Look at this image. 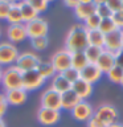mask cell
<instances>
[{
	"label": "cell",
	"mask_w": 123,
	"mask_h": 127,
	"mask_svg": "<svg viewBox=\"0 0 123 127\" xmlns=\"http://www.w3.org/2000/svg\"><path fill=\"white\" fill-rule=\"evenodd\" d=\"M89 45L87 42V29L83 24H74L69 29L65 40V49L70 53L78 50H85V48Z\"/></svg>",
	"instance_id": "obj_1"
},
{
	"label": "cell",
	"mask_w": 123,
	"mask_h": 127,
	"mask_svg": "<svg viewBox=\"0 0 123 127\" xmlns=\"http://www.w3.org/2000/svg\"><path fill=\"white\" fill-rule=\"evenodd\" d=\"M1 85L4 86L5 91L23 87V71L17 69L15 65L8 66L5 70H3Z\"/></svg>",
	"instance_id": "obj_2"
},
{
	"label": "cell",
	"mask_w": 123,
	"mask_h": 127,
	"mask_svg": "<svg viewBox=\"0 0 123 127\" xmlns=\"http://www.w3.org/2000/svg\"><path fill=\"white\" fill-rule=\"evenodd\" d=\"M122 38H123V29H115L109 34H105V45L103 49L117 57L119 52L122 50Z\"/></svg>",
	"instance_id": "obj_3"
},
{
	"label": "cell",
	"mask_w": 123,
	"mask_h": 127,
	"mask_svg": "<svg viewBox=\"0 0 123 127\" xmlns=\"http://www.w3.org/2000/svg\"><path fill=\"white\" fill-rule=\"evenodd\" d=\"M40 62H41V60L37 54L32 53V52H24V53L17 56L15 61V66L21 70L23 73H25L29 70H36Z\"/></svg>",
	"instance_id": "obj_4"
},
{
	"label": "cell",
	"mask_w": 123,
	"mask_h": 127,
	"mask_svg": "<svg viewBox=\"0 0 123 127\" xmlns=\"http://www.w3.org/2000/svg\"><path fill=\"white\" fill-rule=\"evenodd\" d=\"M48 29H49V25H48L46 20H44L41 17H37L32 20V21L25 23L27 36L31 40L36 37H45L48 34Z\"/></svg>",
	"instance_id": "obj_5"
},
{
	"label": "cell",
	"mask_w": 123,
	"mask_h": 127,
	"mask_svg": "<svg viewBox=\"0 0 123 127\" xmlns=\"http://www.w3.org/2000/svg\"><path fill=\"white\" fill-rule=\"evenodd\" d=\"M94 115L107 127V126H111V125H114V123H117L118 110L115 109L114 106L105 103V105L98 106L97 109L94 110Z\"/></svg>",
	"instance_id": "obj_6"
},
{
	"label": "cell",
	"mask_w": 123,
	"mask_h": 127,
	"mask_svg": "<svg viewBox=\"0 0 123 127\" xmlns=\"http://www.w3.org/2000/svg\"><path fill=\"white\" fill-rule=\"evenodd\" d=\"M50 62L53 64L57 73H63L69 67H71V53L66 49L58 50L52 56Z\"/></svg>",
	"instance_id": "obj_7"
},
{
	"label": "cell",
	"mask_w": 123,
	"mask_h": 127,
	"mask_svg": "<svg viewBox=\"0 0 123 127\" xmlns=\"http://www.w3.org/2000/svg\"><path fill=\"white\" fill-rule=\"evenodd\" d=\"M45 82L40 73L37 70H29V71H25L23 73V89L27 91H33V90H37L38 87H41Z\"/></svg>",
	"instance_id": "obj_8"
},
{
	"label": "cell",
	"mask_w": 123,
	"mask_h": 127,
	"mask_svg": "<svg viewBox=\"0 0 123 127\" xmlns=\"http://www.w3.org/2000/svg\"><path fill=\"white\" fill-rule=\"evenodd\" d=\"M41 107L60 111L62 109L61 107V94L57 93L56 90H53L52 87L46 89L41 95Z\"/></svg>",
	"instance_id": "obj_9"
},
{
	"label": "cell",
	"mask_w": 123,
	"mask_h": 127,
	"mask_svg": "<svg viewBox=\"0 0 123 127\" xmlns=\"http://www.w3.org/2000/svg\"><path fill=\"white\" fill-rule=\"evenodd\" d=\"M19 50L12 42H0V65H11L16 61Z\"/></svg>",
	"instance_id": "obj_10"
},
{
	"label": "cell",
	"mask_w": 123,
	"mask_h": 127,
	"mask_svg": "<svg viewBox=\"0 0 123 127\" xmlns=\"http://www.w3.org/2000/svg\"><path fill=\"white\" fill-rule=\"evenodd\" d=\"M71 115H73V118L75 121L87 122L94 115V109L87 101H81L71 110Z\"/></svg>",
	"instance_id": "obj_11"
},
{
	"label": "cell",
	"mask_w": 123,
	"mask_h": 127,
	"mask_svg": "<svg viewBox=\"0 0 123 127\" xmlns=\"http://www.w3.org/2000/svg\"><path fill=\"white\" fill-rule=\"evenodd\" d=\"M60 118H61V113L57 110L40 107L37 111V121L42 126H53L60 121Z\"/></svg>",
	"instance_id": "obj_12"
},
{
	"label": "cell",
	"mask_w": 123,
	"mask_h": 127,
	"mask_svg": "<svg viewBox=\"0 0 123 127\" xmlns=\"http://www.w3.org/2000/svg\"><path fill=\"white\" fill-rule=\"evenodd\" d=\"M102 71L99 70V67L95 65V64H87V65L83 67V69L79 71V75H81V79L89 82V83H97L102 77Z\"/></svg>",
	"instance_id": "obj_13"
},
{
	"label": "cell",
	"mask_w": 123,
	"mask_h": 127,
	"mask_svg": "<svg viewBox=\"0 0 123 127\" xmlns=\"http://www.w3.org/2000/svg\"><path fill=\"white\" fill-rule=\"evenodd\" d=\"M7 36L9 42H21L24 41L28 36H27V31H25V24H9L7 29Z\"/></svg>",
	"instance_id": "obj_14"
},
{
	"label": "cell",
	"mask_w": 123,
	"mask_h": 127,
	"mask_svg": "<svg viewBox=\"0 0 123 127\" xmlns=\"http://www.w3.org/2000/svg\"><path fill=\"white\" fill-rule=\"evenodd\" d=\"M4 98H5V102L8 105L20 106L27 101L28 93L23 87H20V89H12V90H7L4 93Z\"/></svg>",
	"instance_id": "obj_15"
},
{
	"label": "cell",
	"mask_w": 123,
	"mask_h": 127,
	"mask_svg": "<svg viewBox=\"0 0 123 127\" xmlns=\"http://www.w3.org/2000/svg\"><path fill=\"white\" fill-rule=\"evenodd\" d=\"M71 90L78 95L81 101H86V99L93 94V85L79 78L78 81H75L73 85H71Z\"/></svg>",
	"instance_id": "obj_16"
},
{
	"label": "cell",
	"mask_w": 123,
	"mask_h": 127,
	"mask_svg": "<svg viewBox=\"0 0 123 127\" xmlns=\"http://www.w3.org/2000/svg\"><path fill=\"white\" fill-rule=\"evenodd\" d=\"M95 65L99 67V70H101L102 73L107 74L115 65H117V62H115V57L113 54L103 49V53L101 54V57L98 58V61L95 62Z\"/></svg>",
	"instance_id": "obj_17"
},
{
	"label": "cell",
	"mask_w": 123,
	"mask_h": 127,
	"mask_svg": "<svg viewBox=\"0 0 123 127\" xmlns=\"http://www.w3.org/2000/svg\"><path fill=\"white\" fill-rule=\"evenodd\" d=\"M79 102H81L79 97H78V95L75 94L71 89L61 94V107H62L63 110L71 111Z\"/></svg>",
	"instance_id": "obj_18"
},
{
	"label": "cell",
	"mask_w": 123,
	"mask_h": 127,
	"mask_svg": "<svg viewBox=\"0 0 123 127\" xmlns=\"http://www.w3.org/2000/svg\"><path fill=\"white\" fill-rule=\"evenodd\" d=\"M17 4H19V8H20V12H21V17H23L24 24L38 17V12L36 11L27 0H20Z\"/></svg>",
	"instance_id": "obj_19"
},
{
	"label": "cell",
	"mask_w": 123,
	"mask_h": 127,
	"mask_svg": "<svg viewBox=\"0 0 123 127\" xmlns=\"http://www.w3.org/2000/svg\"><path fill=\"white\" fill-rule=\"evenodd\" d=\"M95 13V4L94 3H79L77 7L74 8V15L78 20H85L89 16Z\"/></svg>",
	"instance_id": "obj_20"
},
{
	"label": "cell",
	"mask_w": 123,
	"mask_h": 127,
	"mask_svg": "<svg viewBox=\"0 0 123 127\" xmlns=\"http://www.w3.org/2000/svg\"><path fill=\"white\" fill-rule=\"evenodd\" d=\"M50 87H52L53 90H56L57 93L62 94V93H65V91H67V90L71 89V83L67 81V79L63 77L61 73H56V75L52 78V85H50Z\"/></svg>",
	"instance_id": "obj_21"
},
{
	"label": "cell",
	"mask_w": 123,
	"mask_h": 127,
	"mask_svg": "<svg viewBox=\"0 0 123 127\" xmlns=\"http://www.w3.org/2000/svg\"><path fill=\"white\" fill-rule=\"evenodd\" d=\"M87 42H89V45L103 48V45H105V34L99 29L87 31Z\"/></svg>",
	"instance_id": "obj_22"
},
{
	"label": "cell",
	"mask_w": 123,
	"mask_h": 127,
	"mask_svg": "<svg viewBox=\"0 0 123 127\" xmlns=\"http://www.w3.org/2000/svg\"><path fill=\"white\" fill-rule=\"evenodd\" d=\"M36 70L40 73V75L44 78V79H46V78H53L54 75H56V69H54V66H53V64H52L50 61H41L37 65V67H36Z\"/></svg>",
	"instance_id": "obj_23"
},
{
	"label": "cell",
	"mask_w": 123,
	"mask_h": 127,
	"mask_svg": "<svg viewBox=\"0 0 123 127\" xmlns=\"http://www.w3.org/2000/svg\"><path fill=\"white\" fill-rule=\"evenodd\" d=\"M87 64H89V61H87L83 50H78V52H73L71 53V67L81 71Z\"/></svg>",
	"instance_id": "obj_24"
},
{
	"label": "cell",
	"mask_w": 123,
	"mask_h": 127,
	"mask_svg": "<svg viewBox=\"0 0 123 127\" xmlns=\"http://www.w3.org/2000/svg\"><path fill=\"white\" fill-rule=\"evenodd\" d=\"M83 53H85L89 64H95L98 61V58L101 57V54L103 53V48L94 46V45H87L85 48V50H83Z\"/></svg>",
	"instance_id": "obj_25"
},
{
	"label": "cell",
	"mask_w": 123,
	"mask_h": 127,
	"mask_svg": "<svg viewBox=\"0 0 123 127\" xmlns=\"http://www.w3.org/2000/svg\"><path fill=\"white\" fill-rule=\"evenodd\" d=\"M9 24H21L23 23V17H21V12H20L19 4L17 3H12V7L9 12L7 15V19Z\"/></svg>",
	"instance_id": "obj_26"
},
{
	"label": "cell",
	"mask_w": 123,
	"mask_h": 127,
	"mask_svg": "<svg viewBox=\"0 0 123 127\" xmlns=\"http://www.w3.org/2000/svg\"><path fill=\"white\" fill-rule=\"evenodd\" d=\"M106 75L109 78V81H111L113 83H121L122 78H123V69L119 67L118 65H115Z\"/></svg>",
	"instance_id": "obj_27"
},
{
	"label": "cell",
	"mask_w": 123,
	"mask_h": 127,
	"mask_svg": "<svg viewBox=\"0 0 123 127\" xmlns=\"http://www.w3.org/2000/svg\"><path fill=\"white\" fill-rule=\"evenodd\" d=\"M98 29L101 31L103 34H109L111 32H114L115 29H118V28L115 27V24H114L113 20H111V17H109V19H102L101 20V24H99Z\"/></svg>",
	"instance_id": "obj_28"
},
{
	"label": "cell",
	"mask_w": 123,
	"mask_h": 127,
	"mask_svg": "<svg viewBox=\"0 0 123 127\" xmlns=\"http://www.w3.org/2000/svg\"><path fill=\"white\" fill-rule=\"evenodd\" d=\"M101 17L97 15V13H94V15H91L89 16L85 21H83V25H85V28L87 31H90V29H98L99 28V24H101Z\"/></svg>",
	"instance_id": "obj_29"
},
{
	"label": "cell",
	"mask_w": 123,
	"mask_h": 127,
	"mask_svg": "<svg viewBox=\"0 0 123 127\" xmlns=\"http://www.w3.org/2000/svg\"><path fill=\"white\" fill-rule=\"evenodd\" d=\"M95 13H97L101 19H109V17L113 16V12H111L110 8L106 5V3L95 5Z\"/></svg>",
	"instance_id": "obj_30"
},
{
	"label": "cell",
	"mask_w": 123,
	"mask_h": 127,
	"mask_svg": "<svg viewBox=\"0 0 123 127\" xmlns=\"http://www.w3.org/2000/svg\"><path fill=\"white\" fill-rule=\"evenodd\" d=\"M61 74L71 83V85H73L75 81H78V79L81 78V75H79V71H78L77 69H74V67H69V69L65 70V71H63V73H61Z\"/></svg>",
	"instance_id": "obj_31"
},
{
	"label": "cell",
	"mask_w": 123,
	"mask_h": 127,
	"mask_svg": "<svg viewBox=\"0 0 123 127\" xmlns=\"http://www.w3.org/2000/svg\"><path fill=\"white\" fill-rule=\"evenodd\" d=\"M32 46L36 50H44L46 49L48 46V37H36V38H32Z\"/></svg>",
	"instance_id": "obj_32"
},
{
	"label": "cell",
	"mask_w": 123,
	"mask_h": 127,
	"mask_svg": "<svg viewBox=\"0 0 123 127\" xmlns=\"http://www.w3.org/2000/svg\"><path fill=\"white\" fill-rule=\"evenodd\" d=\"M27 1L33 7L37 12H38V13H40V12L46 11L48 4H49V1H48V0H27Z\"/></svg>",
	"instance_id": "obj_33"
},
{
	"label": "cell",
	"mask_w": 123,
	"mask_h": 127,
	"mask_svg": "<svg viewBox=\"0 0 123 127\" xmlns=\"http://www.w3.org/2000/svg\"><path fill=\"white\" fill-rule=\"evenodd\" d=\"M12 7V3L8 0H0V20H5L7 15Z\"/></svg>",
	"instance_id": "obj_34"
},
{
	"label": "cell",
	"mask_w": 123,
	"mask_h": 127,
	"mask_svg": "<svg viewBox=\"0 0 123 127\" xmlns=\"http://www.w3.org/2000/svg\"><path fill=\"white\" fill-rule=\"evenodd\" d=\"M111 20L114 21L115 27L118 29H123V9L118 11V12H114L113 16H111Z\"/></svg>",
	"instance_id": "obj_35"
},
{
	"label": "cell",
	"mask_w": 123,
	"mask_h": 127,
	"mask_svg": "<svg viewBox=\"0 0 123 127\" xmlns=\"http://www.w3.org/2000/svg\"><path fill=\"white\" fill-rule=\"evenodd\" d=\"M106 5L110 8V11L113 12H118L123 8V0H107Z\"/></svg>",
	"instance_id": "obj_36"
},
{
	"label": "cell",
	"mask_w": 123,
	"mask_h": 127,
	"mask_svg": "<svg viewBox=\"0 0 123 127\" xmlns=\"http://www.w3.org/2000/svg\"><path fill=\"white\" fill-rule=\"evenodd\" d=\"M87 127H106V126L103 125V123L99 121L95 115H93V117L87 121Z\"/></svg>",
	"instance_id": "obj_37"
},
{
	"label": "cell",
	"mask_w": 123,
	"mask_h": 127,
	"mask_svg": "<svg viewBox=\"0 0 123 127\" xmlns=\"http://www.w3.org/2000/svg\"><path fill=\"white\" fill-rule=\"evenodd\" d=\"M8 103L5 101H3V102H0V118L3 119V115L7 113V110H8Z\"/></svg>",
	"instance_id": "obj_38"
},
{
	"label": "cell",
	"mask_w": 123,
	"mask_h": 127,
	"mask_svg": "<svg viewBox=\"0 0 123 127\" xmlns=\"http://www.w3.org/2000/svg\"><path fill=\"white\" fill-rule=\"evenodd\" d=\"M115 62H117V65L119 67H122V69H123V50L119 52V54L115 57Z\"/></svg>",
	"instance_id": "obj_39"
},
{
	"label": "cell",
	"mask_w": 123,
	"mask_h": 127,
	"mask_svg": "<svg viewBox=\"0 0 123 127\" xmlns=\"http://www.w3.org/2000/svg\"><path fill=\"white\" fill-rule=\"evenodd\" d=\"M63 3H65V5H66V7L73 8V9H74V8L79 4L78 0H63Z\"/></svg>",
	"instance_id": "obj_40"
},
{
	"label": "cell",
	"mask_w": 123,
	"mask_h": 127,
	"mask_svg": "<svg viewBox=\"0 0 123 127\" xmlns=\"http://www.w3.org/2000/svg\"><path fill=\"white\" fill-rule=\"evenodd\" d=\"M106 1H107V0H93V3L95 4V5H98V4H103Z\"/></svg>",
	"instance_id": "obj_41"
},
{
	"label": "cell",
	"mask_w": 123,
	"mask_h": 127,
	"mask_svg": "<svg viewBox=\"0 0 123 127\" xmlns=\"http://www.w3.org/2000/svg\"><path fill=\"white\" fill-rule=\"evenodd\" d=\"M107 127H123V125H122V123H114V125L107 126Z\"/></svg>",
	"instance_id": "obj_42"
},
{
	"label": "cell",
	"mask_w": 123,
	"mask_h": 127,
	"mask_svg": "<svg viewBox=\"0 0 123 127\" xmlns=\"http://www.w3.org/2000/svg\"><path fill=\"white\" fill-rule=\"evenodd\" d=\"M0 127H7V126H5V122H4L1 118H0Z\"/></svg>",
	"instance_id": "obj_43"
},
{
	"label": "cell",
	"mask_w": 123,
	"mask_h": 127,
	"mask_svg": "<svg viewBox=\"0 0 123 127\" xmlns=\"http://www.w3.org/2000/svg\"><path fill=\"white\" fill-rule=\"evenodd\" d=\"M3 101H5V98H4V94L0 91V102H3Z\"/></svg>",
	"instance_id": "obj_44"
},
{
	"label": "cell",
	"mask_w": 123,
	"mask_h": 127,
	"mask_svg": "<svg viewBox=\"0 0 123 127\" xmlns=\"http://www.w3.org/2000/svg\"><path fill=\"white\" fill-rule=\"evenodd\" d=\"M79 3H93V0H78Z\"/></svg>",
	"instance_id": "obj_45"
},
{
	"label": "cell",
	"mask_w": 123,
	"mask_h": 127,
	"mask_svg": "<svg viewBox=\"0 0 123 127\" xmlns=\"http://www.w3.org/2000/svg\"><path fill=\"white\" fill-rule=\"evenodd\" d=\"M1 78H3V70L0 69V85H1Z\"/></svg>",
	"instance_id": "obj_46"
},
{
	"label": "cell",
	"mask_w": 123,
	"mask_h": 127,
	"mask_svg": "<svg viewBox=\"0 0 123 127\" xmlns=\"http://www.w3.org/2000/svg\"><path fill=\"white\" fill-rule=\"evenodd\" d=\"M8 1H11V3H19V0H8Z\"/></svg>",
	"instance_id": "obj_47"
},
{
	"label": "cell",
	"mask_w": 123,
	"mask_h": 127,
	"mask_svg": "<svg viewBox=\"0 0 123 127\" xmlns=\"http://www.w3.org/2000/svg\"><path fill=\"white\" fill-rule=\"evenodd\" d=\"M121 85L123 86V78H122V81H121Z\"/></svg>",
	"instance_id": "obj_48"
},
{
	"label": "cell",
	"mask_w": 123,
	"mask_h": 127,
	"mask_svg": "<svg viewBox=\"0 0 123 127\" xmlns=\"http://www.w3.org/2000/svg\"><path fill=\"white\" fill-rule=\"evenodd\" d=\"M122 50H123V38H122Z\"/></svg>",
	"instance_id": "obj_49"
},
{
	"label": "cell",
	"mask_w": 123,
	"mask_h": 127,
	"mask_svg": "<svg viewBox=\"0 0 123 127\" xmlns=\"http://www.w3.org/2000/svg\"><path fill=\"white\" fill-rule=\"evenodd\" d=\"M0 37H1V31H0Z\"/></svg>",
	"instance_id": "obj_50"
},
{
	"label": "cell",
	"mask_w": 123,
	"mask_h": 127,
	"mask_svg": "<svg viewBox=\"0 0 123 127\" xmlns=\"http://www.w3.org/2000/svg\"><path fill=\"white\" fill-rule=\"evenodd\" d=\"M48 1H53V0H48Z\"/></svg>",
	"instance_id": "obj_51"
},
{
	"label": "cell",
	"mask_w": 123,
	"mask_h": 127,
	"mask_svg": "<svg viewBox=\"0 0 123 127\" xmlns=\"http://www.w3.org/2000/svg\"><path fill=\"white\" fill-rule=\"evenodd\" d=\"M122 9H123V8H122Z\"/></svg>",
	"instance_id": "obj_52"
}]
</instances>
